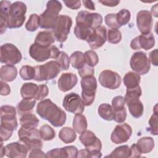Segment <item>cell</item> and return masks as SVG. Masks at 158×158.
Wrapping results in <instances>:
<instances>
[{
    "label": "cell",
    "mask_w": 158,
    "mask_h": 158,
    "mask_svg": "<svg viewBox=\"0 0 158 158\" xmlns=\"http://www.w3.org/2000/svg\"><path fill=\"white\" fill-rule=\"evenodd\" d=\"M149 59L152 64L157 66V49H155L149 53Z\"/></svg>",
    "instance_id": "obj_56"
},
{
    "label": "cell",
    "mask_w": 158,
    "mask_h": 158,
    "mask_svg": "<svg viewBox=\"0 0 158 158\" xmlns=\"http://www.w3.org/2000/svg\"><path fill=\"white\" fill-rule=\"evenodd\" d=\"M125 99L122 96H117L112 100V107L114 112L121 110L125 108Z\"/></svg>",
    "instance_id": "obj_46"
},
{
    "label": "cell",
    "mask_w": 158,
    "mask_h": 158,
    "mask_svg": "<svg viewBox=\"0 0 158 158\" xmlns=\"http://www.w3.org/2000/svg\"><path fill=\"white\" fill-rule=\"evenodd\" d=\"M130 65L131 69L139 75L148 73L151 68L150 60L143 51L136 52L132 55Z\"/></svg>",
    "instance_id": "obj_12"
},
{
    "label": "cell",
    "mask_w": 158,
    "mask_h": 158,
    "mask_svg": "<svg viewBox=\"0 0 158 158\" xmlns=\"http://www.w3.org/2000/svg\"><path fill=\"white\" fill-rule=\"evenodd\" d=\"M155 44L154 36L152 33H150L146 35H141L134 39L130 43V47L133 50H139L143 49L148 51L152 49Z\"/></svg>",
    "instance_id": "obj_18"
},
{
    "label": "cell",
    "mask_w": 158,
    "mask_h": 158,
    "mask_svg": "<svg viewBox=\"0 0 158 158\" xmlns=\"http://www.w3.org/2000/svg\"><path fill=\"white\" fill-rule=\"evenodd\" d=\"M59 137L62 142L68 144L73 143L76 139L77 134L73 129L70 127H65L60 130Z\"/></svg>",
    "instance_id": "obj_33"
},
{
    "label": "cell",
    "mask_w": 158,
    "mask_h": 158,
    "mask_svg": "<svg viewBox=\"0 0 158 158\" xmlns=\"http://www.w3.org/2000/svg\"><path fill=\"white\" fill-rule=\"evenodd\" d=\"M127 117V110L125 107L121 110L117 112H114V120L118 123H123Z\"/></svg>",
    "instance_id": "obj_51"
},
{
    "label": "cell",
    "mask_w": 158,
    "mask_h": 158,
    "mask_svg": "<svg viewBox=\"0 0 158 158\" xmlns=\"http://www.w3.org/2000/svg\"><path fill=\"white\" fill-rule=\"evenodd\" d=\"M142 94V91L139 85L136 88L127 89L126 94L125 96V100L133 99V98H139Z\"/></svg>",
    "instance_id": "obj_47"
},
{
    "label": "cell",
    "mask_w": 158,
    "mask_h": 158,
    "mask_svg": "<svg viewBox=\"0 0 158 158\" xmlns=\"http://www.w3.org/2000/svg\"><path fill=\"white\" fill-rule=\"evenodd\" d=\"M78 72L79 73V75L81 78L87 77V76H91L94 75V70L93 67H89V65L85 64L82 68L78 70Z\"/></svg>",
    "instance_id": "obj_52"
},
{
    "label": "cell",
    "mask_w": 158,
    "mask_h": 158,
    "mask_svg": "<svg viewBox=\"0 0 158 158\" xmlns=\"http://www.w3.org/2000/svg\"><path fill=\"white\" fill-rule=\"evenodd\" d=\"M72 25V19L66 15H60L52 32L58 42L64 43L67 38Z\"/></svg>",
    "instance_id": "obj_11"
},
{
    "label": "cell",
    "mask_w": 158,
    "mask_h": 158,
    "mask_svg": "<svg viewBox=\"0 0 158 158\" xmlns=\"http://www.w3.org/2000/svg\"><path fill=\"white\" fill-rule=\"evenodd\" d=\"M18 136L19 141L24 144L28 151L43 147L40 131L36 128L21 127L18 131Z\"/></svg>",
    "instance_id": "obj_4"
},
{
    "label": "cell",
    "mask_w": 158,
    "mask_h": 158,
    "mask_svg": "<svg viewBox=\"0 0 158 158\" xmlns=\"http://www.w3.org/2000/svg\"><path fill=\"white\" fill-rule=\"evenodd\" d=\"M1 94L2 96H7L10 94V86L7 84L5 81H1Z\"/></svg>",
    "instance_id": "obj_55"
},
{
    "label": "cell",
    "mask_w": 158,
    "mask_h": 158,
    "mask_svg": "<svg viewBox=\"0 0 158 158\" xmlns=\"http://www.w3.org/2000/svg\"><path fill=\"white\" fill-rule=\"evenodd\" d=\"M48 93H49V89L47 85L44 84L40 85H38V92L36 94L35 99L37 101H42L48 95Z\"/></svg>",
    "instance_id": "obj_49"
},
{
    "label": "cell",
    "mask_w": 158,
    "mask_h": 158,
    "mask_svg": "<svg viewBox=\"0 0 158 158\" xmlns=\"http://www.w3.org/2000/svg\"><path fill=\"white\" fill-rule=\"evenodd\" d=\"M78 151L75 146H69L61 148H56L49 151L46 153L47 157H69L75 158L77 157Z\"/></svg>",
    "instance_id": "obj_21"
},
{
    "label": "cell",
    "mask_w": 158,
    "mask_h": 158,
    "mask_svg": "<svg viewBox=\"0 0 158 158\" xmlns=\"http://www.w3.org/2000/svg\"><path fill=\"white\" fill-rule=\"evenodd\" d=\"M28 149L20 141L14 142L5 146V155L8 157L19 158L26 157Z\"/></svg>",
    "instance_id": "obj_20"
},
{
    "label": "cell",
    "mask_w": 158,
    "mask_h": 158,
    "mask_svg": "<svg viewBox=\"0 0 158 158\" xmlns=\"http://www.w3.org/2000/svg\"><path fill=\"white\" fill-rule=\"evenodd\" d=\"M99 2L102 4L104 6H106L115 7V6H117L120 3V1L104 0V1H99Z\"/></svg>",
    "instance_id": "obj_57"
},
{
    "label": "cell",
    "mask_w": 158,
    "mask_h": 158,
    "mask_svg": "<svg viewBox=\"0 0 158 158\" xmlns=\"http://www.w3.org/2000/svg\"><path fill=\"white\" fill-rule=\"evenodd\" d=\"M99 115L104 120L111 121L114 119V112L112 106L107 103L101 104L98 109Z\"/></svg>",
    "instance_id": "obj_34"
},
{
    "label": "cell",
    "mask_w": 158,
    "mask_h": 158,
    "mask_svg": "<svg viewBox=\"0 0 158 158\" xmlns=\"http://www.w3.org/2000/svg\"><path fill=\"white\" fill-rule=\"evenodd\" d=\"M56 41V38L52 31H41L38 33L35 39V43L46 47H49Z\"/></svg>",
    "instance_id": "obj_25"
},
{
    "label": "cell",
    "mask_w": 158,
    "mask_h": 158,
    "mask_svg": "<svg viewBox=\"0 0 158 158\" xmlns=\"http://www.w3.org/2000/svg\"><path fill=\"white\" fill-rule=\"evenodd\" d=\"M19 74L20 77L24 80H34L36 75V71L35 67L30 65H23L21 67Z\"/></svg>",
    "instance_id": "obj_38"
},
{
    "label": "cell",
    "mask_w": 158,
    "mask_h": 158,
    "mask_svg": "<svg viewBox=\"0 0 158 158\" xmlns=\"http://www.w3.org/2000/svg\"><path fill=\"white\" fill-rule=\"evenodd\" d=\"M81 99L86 106H89L94 101L97 89V81L94 75L81 78Z\"/></svg>",
    "instance_id": "obj_8"
},
{
    "label": "cell",
    "mask_w": 158,
    "mask_h": 158,
    "mask_svg": "<svg viewBox=\"0 0 158 158\" xmlns=\"http://www.w3.org/2000/svg\"><path fill=\"white\" fill-rule=\"evenodd\" d=\"M84 60L86 65L93 67L98 64L99 57L94 51L89 50L84 53Z\"/></svg>",
    "instance_id": "obj_41"
},
{
    "label": "cell",
    "mask_w": 158,
    "mask_h": 158,
    "mask_svg": "<svg viewBox=\"0 0 158 158\" xmlns=\"http://www.w3.org/2000/svg\"><path fill=\"white\" fill-rule=\"evenodd\" d=\"M130 149L127 145L120 146L116 148L109 155L106 157H130Z\"/></svg>",
    "instance_id": "obj_36"
},
{
    "label": "cell",
    "mask_w": 158,
    "mask_h": 158,
    "mask_svg": "<svg viewBox=\"0 0 158 158\" xmlns=\"http://www.w3.org/2000/svg\"><path fill=\"white\" fill-rule=\"evenodd\" d=\"M123 81L127 89L134 88L139 86L141 77L139 74L135 72H129L125 75Z\"/></svg>",
    "instance_id": "obj_29"
},
{
    "label": "cell",
    "mask_w": 158,
    "mask_h": 158,
    "mask_svg": "<svg viewBox=\"0 0 158 158\" xmlns=\"http://www.w3.org/2000/svg\"><path fill=\"white\" fill-rule=\"evenodd\" d=\"M93 30H94L91 28L76 25L74 28V34L79 40L87 41L91 35Z\"/></svg>",
    "instance_id": "obj_37"
},
{
    "label": "cell",
    "mask_w": 158,
    "mask_h": 158,
    "mask_svg": "<svg viewBox=\"0 0 158 158\" xmlns=\"http://www.w3.org/2000/svg\"><path fill=\"white\" fill-rule=\"evenodd\" d=\"M1 157H2L5 155V147L3 146V141H1Z\"/></svg>",
    "instance_id": "obj_61"
},
{
    "label": "cell",
    "mask_w": 158,
    "mask_h": 158,
    "mask_svg": "<svg viewBox=\"0 0 158 158\" xmlns=\"http://www.w3.org/2000/svg\"><path fill=\"white\" fill-rule=\"evenodd\" d=\"M106 24L110 28L113 29H118L120 27L117 23L116 20V14H109L104 18Z\"/></svg>",
    "instance_id": "obj_48"
},
{
    "label": "cell",
    "mask_w": 158,
    "mask_h": 158,
    "mask_svg": "<svg viewBox=\"0 0 158 158\" xmlns=\"http://www.w3.org/2000/svg\"><path fill=\"white\" fill-rule=\"evenodd\" d=\"M35 104L36 100L35 99H23L18 103L17 106V112L19 115L30 113L33 110Z\"/></svg>",
    "instance_id": "obj_31"
},
{
    "label": "cell",
    "mask_w": 158,
    "mask_h": 158,
    "mask_svg": "<svg viewBox=\"0 0 158 158\" xmlns=\"http://www.w3.org/2000/svg\"><path fill=\"white\" fill-rule=\"evenodd\" d=\"M130 157H141V154H140L138 151L137 150L136 148V145L135 144H133L131 146V147L130 148Z\"/></svg>",
    "instance_id": "obj_58"
},
{
    "label": "cell",
    "mask_w": 158,
    "mask_h": 158,
    "mask_svg": "<svg viewBox=\"0 0 158 158\" xmlns=\"http://www.w3.org/2000/svg\"><path fill=\"white\" fill-rule=\"evenodd\" d=\"M106 40L107 29L104 26H101L93 30L87 43L92 49H96L103 46Z\"/></svg>",
    "instance_id": "obj_19"
},
{
    "label": "cell",
    "mask_w": 158,
    "mask_h": 158,
    "mask_svg": "<svg viewBox=\"0 0 158 158\" xmlns=\"http://www.w3.org/2000/svg\"><path fill=\"white\" fill-rule=\"evenodd\" d=\"M83 6L88 9L91 10H95V6L94 4L93 1H87V0H83L82 1Z\"/></svg>",
    "instance_id": "obj_59"
},
{
    "label": "cell",
    "mask_w": 158,
    "mask_h": 158,
    "mask_svg": "<svg viewBox=\"0 0 158 158\" xmlns=\"http://www.w3.org/2000/svg\"><path fill=\"white\" fill-rule=\"evenodd\" d=\"M65 6L72 9H78L81 7L80 1H64Z\"/></svg>",
    "instance_id": "obj_54"
},
{
    "label": "cell",
    "mask_w": 158,
    "mask_h": 158,
    "mask_svg": "<svg viewBox=\"0 0 158 158\" xmlns=\"http://www.w3.org/2000/svg\"><path fill=\"white\" fill-rule=\"evenodd\" d=\"M132 133L131 127L124 123L115 126L110 136L111 141L115 144H122L127 142Z\"/></svg>",
    "instance_id": "obj_16"
},
{
    "label": "cell",
    "mask_w": 158,
    "mask_h": 158,
    "mask_svg": "<svg viewBox=\"0 0 158 158\" xmlns=\"http://www.w3.org/2000/svg\"><path fill=\"white\" fill-rule=\"evenodd\" d=\"M157 4H155L154 6H152L151 8V14L152 15H154L156 17H157Z\"/></svg>",
    "instance_id": "obj_60"
},
{
    "label": "cell",
    "mask_w": 158,
    "mask_h": 158,
    "mask_svg": "<svg viewBox=\"0 0 158 158\" xmlns=\"http://www.w3.org/2000/svg\"><path fill=\"white\" fill-rule=\"evenodd\" d=\"M72 126L73 130L78 134H81L86 130L88 123L86 117L81 114H76L73 118Z\"/></svg>",
    "instance_id": "obj_32"
},
{
    "label": "cell",
    "mask_w": 158,
    "mask_h": 158,
    "mask_svg": "<svg viewBox=\"0 0 158 158\" xmlns=\"http://www.w3.org/2000/svg\"><path fill=\"white\" fill-rule=\"evenodd\" d=\"M40 27V18L36 14H32L25 24V28L28 31H35Z\"/></svg>",
    "instance_id": "obj_39"
},
{
    "label": "cell",
    "mask_w": 158,
    "mask_h": 158,
    "mask_svg": "<svg viewBox=\"0 0 158 158\" xmlns=\"http://www.w3.org/2000/svg\"><path fill=\"white\" fill-rule=\"evenodd\" d=\"M38 86L34 83H23L20 89V94L23 99H35Z\"/></svg>",
    "instance_id": "obj_28"
},
{
    "label": "cell",
    "mask_w": 158,
    "mask_h": 158,
    "mask_svg": "<svg viewBox=\"0 0 158 158\" xmlns=\"http://www.w3.org/2000/svg\"><path fill=\"white\" fill-rule=\"evenodd\" d=\"M62 7V4L58 1H48L46 9L40 16V27L46 30H54Z\"/></svg>",
    "instance_id": "obj_3"
},
{
    "label": "cell",
    "mask_w": 158,
    "mask_h": 158,
    "mask_svg": "<svg viewBox=\"0 0 158 158\" xmlns=\"http://www.w3.org/2000/svg\"><path fill=\"white\" fill-rule=\"evenodd\" d=\"M157 104L154 108V114L151 115L149 120V125L148 130L153 135H157Z\"/></svg>",
    "instance_id": "obj_43"
},
{
    "label": "cell",
    "mask_w": 158,
    "mask_h": 158,
    "mask_svg": "<svg viewBox=\"0 0 158 158\" xmlns=\"http://www.w3.org/2000/svg\"><path fill=\"white\" fill-rule=\"evenodd\" d=\"M11 2L8 1H1L0 2V31L2 35L8 28L9 12Z\"/></svg>",
    "instance_id": "obj_23"
},
{
    "label": "cell",
    "mask_w": 158,
    "mask_h": 158,
    "mask_svg": "<svg viewBox=\"0 0 158 158\" xmlns=\"http://www.w3.org/2000/svg\"><path fill=\"white\" fill-rule=\"evenodd\" d=\"M60 51L54 45L49 47L43 46L36 43L32 44L29 48L30 57L37 62H44L50 58L56 59Z\"/></svg>",
    "instance_id": "obj_5"
},
{
    "label": "cell",
    "mask_w": 158,
    "mask_h": 158,
    "mask_svg": "<svg viewBox=\"0 0 158 158\" xmlns=\"http://www.w3.org/2000/svg\"><path fill=\"white\" fill-rule=\"evenodd\" d=\"M39 119L33 114L27 113L21 115L20 123L25 128H36L39 125Z\"/></svg>",
    "instance_id": "obj_30"
},
{
    "label": "cell",
    "mask_w": 158,
    "mask_h": 158,
    "mask_svg": "<svg viewBox=\"0 0 158 158\" xmlns=\"http://www.w3.org/2000/svg\"><path fill=\"white\" fill-rule=\"evenodd\" d=\"M102 20L100 14L81 10L78 13L76 17V25L94 30L101 26Z\"/></svg>",
    "instance_id": "obj_9"
},
{
    "label": "cell",
    "mask_w": 158,
    "mask_h": 158,
    "mask_svg": "<svg viewBox=\"0 0 158 158\" xmlns=\"http://www.w3.org/2000/svg\"><path fill=\"white\" fill-rule=\"evenodd\" d=\"M17 127L15 108L9 105L2 106L1 107V141L8 140Z\"/></svg>",
    "instance_id": "obj_2"
},
{
    "label": "cell",
    "mask_w": 158,
    "mask_h": 158,
    "mask_svg": "<svg viewBox=\"0 0 158 158\" xmlns=\"http://www.w3.org/2000/svg\"><path fill=\"white\" fill-rule=\"evenodd\" d=\"M29 157H47L46 154L44 153V152L41 150L40 148H35L31 150L30 154L28 156Z\"/></svg>",
    "instance_id": "obj_53"
},
{
    "label": "cell",
    "mask_w": 158,
    "mask_h": 158,
    "mask_svg": "<svg viewBox=\"0 0 158 158\" xmlns=\"http://www.w3.org/2000/svg\"><path fill=\"white\" fill-rule=\"evenodd\" d=\"M17 76V68L11 65H2L1 68V81L10 82L14 81Z\"/></svg>",
    "instance_id": "obj_27"
},
{
    "label": "cell",
    "mask_w": 158,
    "mask_h": 158,
    "mask_svg": "<svg viewBox=\"0 0 158 158\" xmlns=\"http://www.w3.org/2000/svg\"><path fill=\"white\" fill-rule=\"evenodd\" d=\"M130 114L135 118H139L144 112V106L139 98H133L125 100Z\"/></svg>",
    "instance_id": "obj_24"
},
{
    "label": "cell",
    "mask_w": 158,
    "mask_h": 158,
    "mask_svg": "<svg viewBox=\"0 0 158 158\" xmlns=\"http://www.w3.org/2000/svg\"><path fill=\"white\" fill-rule=\"evenodd\" d=\"M122 40V33L118 29L110 28L107 34V40L112 44H117Z\"/></svg>",
    "instance_id": "obj_44"
},
{
    "label": "cell",
    "mask_w": 158,
    "mask_h": 158,
    "mask_svg": "<svg viewBox=\"0 0 158 158\" xmlns=\"http://www.w3.org/2000/svg\"><path fill=\"white\" fill-rule=\"evenodd\" d=\"M56 61L59 64L61 70H67L69 69L70 66V58L64 51H60L58 57L56 59Z\"/></svg>",
    "instance_id": "obj_45"
},
{
    "label": "cell",
    "mask_w": 158,
    "mask_h": 158,
    "mask_svg": "<svg viewBox=\"0 0 158 158\" xmlns=\"http://www.w3.org/2000/svg\"><path fill=\"white\" fill-rule=\"evenodd\" d=\"M72 66L77 69L82 68L86 64L84 60V54L81 51H75L70 56Z\"/></svg>",
    "instance_id": "obj_35"
},
{
    "label": "cell",
    "mask_w": 158,
    "mask_h": 158,
    "mask_svg": "<svg viewBox=\"0 0 158 158\" xmlns=\"http://www.w3.org/2000/svg\"><path fill=\"white\" fill-rule=\"evenodd\" d=\"M36 113L43 119L48 120L52 126L60 127L66 121V114L51 99L40 101L36 107Z\"/></svg>",
    "instance_id": "obj_1"
},
{
    "label": "cell",
    "mask_w": 158,
    "mask_h": 158,
    "mask_svg": "<svg viewBox=\"0 0 158 158\" xmlns=\"http://www.w3.org/2000/svg\"><path fill=\"white\" fill-rule=\"evenodd\" d=\"M102 156V154L100 152H93L88 150L87 149H81L78 151L77 157H91V158H98L101 157Z\"/></svg>",
    "instance_id": "obj_50"
},
{
    "label": "cell",
    "mask_w": 158,
    "mask_h": 158,
    "mask_svg": "<svg viewBox=\"0 0 158 158\" xmlns=\"http://www.w3.org/2000/svg\"><path fill=\"white\" fill-rule=\"evenodd\" d=\"M27 12L26 4L21 1L13 2L9 9L8 28H17L21 27L25 20Z\"/></svg>",
    "instance_id": "obj_6"
},
{
    "label": "cell",
    "mask_w": 158,
    "mask_h": 158,
    "mask_svg": "<svg viewBox=\"0 0 158 158\" xmlns=\"http://www.w3.org/2000/svg\"><path fill=\"white\" fill-rule=\"evenodd\" d=\"M99 82L104 88L115 89L120 86L122 78L115 72L110 70H104L99 74Z\"/></svg>",
    "instance_id": "obj_14"
},
{
    "label": "cell",
    "mask_w": 158,
    "mask_h": 158,
    "mask_svg": "<svg viewBox=\"0 0 158 158\" xmlns=\"http://www.w3.org/2000/svg\"><path fill=\"white\" fill-rule=\"evenodd\" d=\"M36 75L34 80L36 81H48L57 77L60 72V67L57 61L50 60L44 64L35 67Z\"/></svg>",
    "instance_id": "obj_7"
},
{
    "label": "cell",
    "mask_w": 158,
    "mask_h": 158,
    "mask_svg": "<svg viewBox=\"0 0 158 158\" xmlns=\"http://www.w3.org/2000/svg\"><path fill=\"white\" fill-rule=\"evenodd\" d=\"M65 110L74 114H82L85 110V104L79 94L70 93L65 96L62 102Z\"/></svg>",
    "instance_id": "obj_13"
},
{
    "label": "cell",
    "mask_w": 158,
    "mask_h": 158,
    "mask_svg": "<svg viewBox=\"0 0 158 158\" xmlns=\"http://www.w3.org/2000/svg\"><path fill=\"white\" fill-rule=\"evenodd\" d=\"M79 139L86 149L93 152H100L102 148L101 140L90 130L81 133Z\"/></svg>",
    "instance_id": "obj_15"
},
{
    "label": "cell",
    "mask_w": 158,
    "mask_h": 158,
    "mask_svg": "<svg viewBox=\"0 0 158 158\" xmlns=\"http://www.w3.org/2000/svg\"><path fill=\"white\" fill-rule=\"evenodd\" d=\"M22 56L19 49L13 44L5 43L1 46V62L14 65L22 60Z\"/></svg>",
    "instance_id": "obj_10"
},
{
    "label": "cell",
    "mask_w": 158,
    "mask_h": 158,
    "mask_svg": "<svg viewBox=\"0 0 158 158\" xmlns=\"http://www.w3.org/2000/svg\"><path fill=\"white\" fill-rule=\"evenodd\" d=\"M135 145L137 150L140 154H147L152 151L155 144L152 138L144 136L139 138Z\"/></svg>",
    "instance_id": "obj_26"
},
{
    "label": "cell",
    "mask_w": 158,
    "mask_h": 158,
    "mask_svg": "<svg viewBox=\"0 0 158 158\" xmlns=\"http://www.w3.org/2000/svg\"><path fill=\"white\" fill-rule=\"evenodd\" d=\"M78 82L77 76L71 72L64 73L60 76L57 81L59 89L62 92H67L72 89Z\"/></svg>",
    "instance_id": "obj_22"
},
{
    "label": "cell",
    "mask_w": 158,
    "mask_h": 158,
    "mask_svg": "<svg viewBox=\"0 0 158 158\" xmlns=\"http://www.w3.org/2000/svg\"><path fill=\"white\" fill-rule=\"evenodd\" d=\"M136 25L141 35L150 33L153 25V20L151 12L146 10L139 11L136 15Z\"/></svg>",
    "instance_id": "obj_17"
},
{
    "label": "cell",
    "mask_w": 158,
    "mask_h": 158,
    "mask_svg": "<svg viewBox=\"0 0 158 158\" xmlns=\"http://www.w3.org/2000/svg\"><path fill=\"white\" fill-rule=\"evenodd\" d=\"M130 12L125 9H121L116 14V20L117 23L120 27L127 24L130 20Z\"/></svg>",
    "instance_id": "obj_42"
},
{
    "label": "cell",
    "mask_w": 158,
    "mask_h": 158,
    "mask_svg": "<svg viewBox=\"0 0 158 158\" xmlns=\"http://www.w3.org/2000/svg\"><path fill=\"white\" fill-rule=\"evenodd\" d=\"M40 131L41 139L44 141L52 140L56 136V133L54 130L48 124H45L41 126Z\"/></svg>",
    "instance_id": "obj_40"
}]
</instances>
